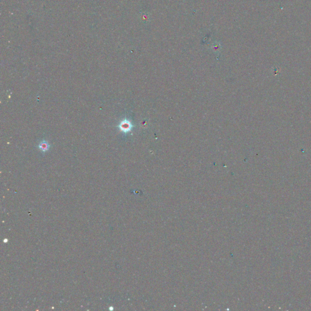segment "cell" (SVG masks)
I'll list each match as a JSON object with an SVG mask.
<instances>
[{"instance_id":"6da1fadb","label":"cell","mask_w":311,"mask_h":311,"mask_svg":"<svg viewBox=\"0 0 311 311\" xmlns=\"http://www.w3.org/2000/svg\"><path fill=\"white\" fill-rule=\"evenodd\" d=\"M119 126L120 130L125 133L128 132L131 128V123H130V121H126V120L121 121V123H120Z\"/></svg>"},{"instance_id":"7a4b0ae2","label":"cell","mask_w":311,"mask_h":311,"mask_svg":"<svg viewBox=\"0 0 311 311\" xmlns=\"http://www.w3.org/2000/svg\"><path fill=\"white\" fill-rule=\"evenodd\" d=\"M38 147L43 152H46L49 150V145H48V143L47 142L43 140L41 142H40Z\"/></svg>"}]
</instances>
